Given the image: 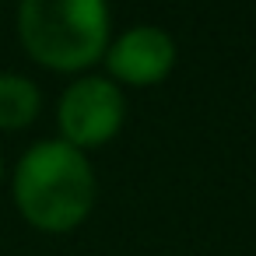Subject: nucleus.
Segmentation results:
<instances>
[{
    "mask_svg": "<svg viewBox=\"0 0 256 256\" xmlns=\"http://www.w3.org/2000/svg\"><path fill=\"white\" fill-rule=\"evenodd\" d=\"M25 53L60 74H81L109 50V0H18Z\"/></svg>",
    "mask_w": 256,
    "mask_h": 256,
    "instance_id": "nucleus-2",
    "label": "nucleus"
},
{
    "mask_svg": "<svg viewBox=\"0 0 256 256\" xmlns=\"http://www.w3.org/2000/svg\"><path fill=\"white\" fill-rule=\"evenodd\" d=\"M42 95L25 74H0V130H25L36 123Z\"/></svg>",
    "mask_w": 256,
    "mask_h": 256,
    "instance_id": "nucleus-5",
    "label": "nucleus"
},
{
    "mask_svg": "<svg viewBox=\"0 0 256 256\" xmlns=\"http://www.w3.org/2000/svg\"><path fill=\"white\" fill-rule=\"evenodd\" d=\"M123 120H126V98L112 78L84 74V78L70 81L56 102L60 140H67L78 151L109 144L120 134Z\"/></svg>",
    "mask_w": 256,
    "mask_h": 256,
    "instance_id": "nucleus-3",
    "label": "nucleus"
},
{
    "mask_svg": "<svg viewBox=\"0 0 256 256\" xmlns=\"http://www.w3.org/2000/svg\"><path fill=\"white\" fill-rule=\"evenodd\" d=\"M0 182H4V154H0Z\"/></svg>",
    "mask_w": 256,
    "mask_h": 256,
    "instance_id": "nucleus-6",
    "label": "nucleus"
},
{
    "mask_svg": "<svg viewBox=\"0 0 256 256\" xmlns=\"http://www.w3.org/2000/svg\"><path fill=\"white\" fill-rule=\"evenodd\" d=\"M106 67L116 84L151 88L176 67V39L158 25H134L106 50Z\"/></svg>",
    "mask_w": 256,
    "mask_h": 256,
    "instance_id": "nucleus-4",
    "label": "nucleus"
},
{
    "mask_svg": "<svg viewBox=\"0 0 256 256\" xmlns=\"http://www.w3.org/2000/svg\"><path fill=\"white\" fill-rule=\"evenodd\" d=\"M14 204L18 214L50 235L74 232L95 207V172L88 154L67 140H39L14 165Z\"/></svg>",
    "mask_w": 256,
    "mask_h": 256,
    "instance_id": "nucleus-1",
    "label": "nucleus"
}]
</instances>
